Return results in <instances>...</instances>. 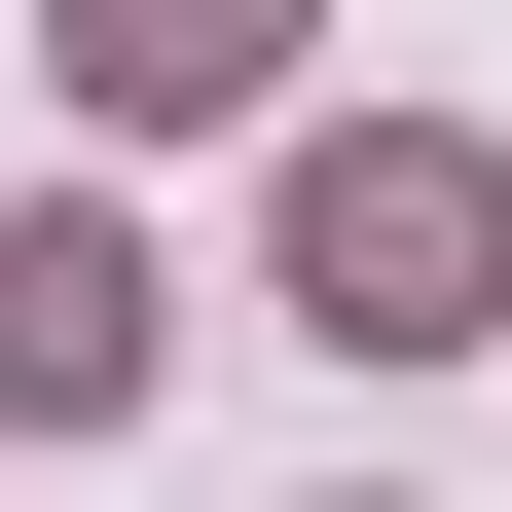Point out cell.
Returning <instances> with one entry per match:
<instances>
[{
  "instance_id": "obj_1",
  "label": "cell",
  "mask_w": 512,
  "mask_h": 512,
  "mask_svg": "<svg viewBox=\"0 0 512 512\" xmlns=\"http://www.w3.org/2000/svg\"><path fill=\"white\" fill-rule=\"evenodd\" d=\"M0 403H74V439L147 403V256H110L74 183H37V220H0Z\"/></svg>"
},
{
  "instance_id": "obj_2",
  "label": "cell",
  "mask_w": 512,
  "mask_h": 512,
  "mask_svg": "<svg viewBox=\"0 0 512 512\" xmlns=\"http://www.w3.org/2000/svg\"><path fill=\"white\" fill-rule=\"evenodd\" d=\"M293 293H330V330L476 293V183H439V147H330V183H293Z\"/></svg>"
},
{
  "instance_id": "obj_3",
  "label": "cell",
  "mask_w": 512,
  "mask_h": 512,
  "mask_svg": "<svg viewBox=\"0 0 512 512\" xmlns=\"http://www.w3.org/2000/svg\"><path fill=\"white\" fill-rule=\"evenodd\" d=\"M74 74H110V110H256V74H293V0H110Z\"/></svg>"
}]
</instances>
